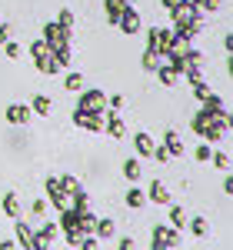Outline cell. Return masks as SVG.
Returning a JSON list of instances; mask_svg holds the SVG:
<instances>
[{"mask_svg": "<svg viewBox=\"0 0 233 250\" xmlns=\"http://www.w3.org/2000/svg\"><path fill=\"white\" fill-rule=\"evenodd\" d=\"M190 127H194V130L203 137L207 144H216V140H223V137H227V130H230V114H227V110H220V114L200 110V114L190 120Z\"/></svg>", "mask_w": 233, "mask_h": 250, "instance_id": "6da1fadb", "label": "cell"}, {"mask_svg": "<svg viewBox=\"0 0 233 250\" xmlns=\"http://www.w3.org/2000/svg\"><path fill=\"white\" fill-rule=\"evenodd\" d=\"M176 47V37L174 30H167V27H150L147 30V50H154L156 57H167V54H174Z\"/></svg>", "mask_w": 233, "mask_h": 250, "instance_id": "7a4b0ae2", "label": "cell"}, {"mask_svg": "<svg viewBox=\"0 0 233 250\" xmlns=\"http://www.w3.org/2000/svg\"><path fill=\"white\" fill-rule=\"evenodd\" d=\"M176 247H180V230L167 227V224L150 230V250H176Z\"/></svg>", "mask_w": 233, "mask_h": 250, "instance_id": "3957f363", "label": "cell"}, {"mask_svg": "<svg viewBox=\"0 0 233 250\" xmlns=\"http://www.w3.org/2000/svg\"><path fill=\"white\" fill-rule=\"evenodd\" d=\"M40 40H43L50 50H57V47H67V43H70V30H67V27H60L57 20H50V23H43Z\"/></svg>", "mask_w": 233, "mask_h": 250, "instance_id": "277c9868", "label": "cell"}, {"mask_svg": "<svg viewBox=\"0 0 233 250\" xmlns=\"http://www.w3.org/2000/svg\"><path fill=\"white\" fill-rule=\"evenodd\" d=\"M77 110L80 114H103V110H107V94H103V90H83Z\"/></svg>", "mask_w": 233, "mask_h": 250, "instance_id": "5b68a950", "label": "cell"}, {"mask_svg": "<svg viewBox=\"0 0 233 250\" xmlns=\"http://www.w3.org/2000/svg\"><path fill=\"white\" fill-rule=\"evenodd\" d=\"M116 27H120V30L127 34V37H136V34H140V14L134 10V3H130V7H127L123 14H120V20H116Z\"/></svg>", "mask_w": 233, "mask_h": 250, "instance_id": "8992f818", "label": "cell"}, {"mask_svg": "<svg viewBox=\"0 0 233 250\" xmlns=\"http://www.w3.org/2000/svg\"><path fill=\"white\" fill-rule=\"evenodd\" d=\"M103 114H107V110H103ZM103 114H80V110H74V124L83 127V130L100 134V130H103Z\"/></svg>", "mask_w": 233, "mask_h": 250, "instance_id": "52a82bcc", "label": "cell"}, {"mask_svg": "<svg viewBox=\"0 0 233 250\" xmlns=\"http://www.w3.org/2000/svg\"><path fill=\"white\" fill-rule=\"evenodd\" d=\"M54 237H57V224H43L40 230H34V250H50Z\"/></svg>", "mask_w": 233, "mask_h": 250, "instance_id": "ba28073f", "label": "cell"}, {"mask_svg": "<svg viewBox=\"0 0 233 250\" xmlns=\"http://www.w3.org/2000/svg\"><path fill=\"white\" fill-rule=\"evenodd\" d=\"M30 117H34V110H30V107H27V104H10V107H7V124H27V120H30Z\"/></svg>", "mask_w": 233, "mask_h": 250, "instance_id": "9c48e42d", "label": "cell"}, {"mask_svg": "<svg viewBox=\"0 0 233 250\" xmlns=\"http://www.w3.org/2000/svg\"><path fill=\"white\" fill-rule=\"evenodd\" d=\"M34 60H37V70H40V74H47V77H54V74L60 70V63L54 60V54H50V47H47V50H43L40 57H34Z\"/></svg>", "mask_w": 233, "mask_h": 250, "instance_id": "30bf717a", "label": "cell"}, {"mask_svg": "<svg viewBox=\"0 0 233 250\" xmlns=\"http://www.w3.org/2000/svg\"><path fill=\"white\" fill-rule=\"evenodd\" d=\"M103 130L110 137H123V117H116V110H110V114H103Z\"/></svg>", "mask_w": 233, "mask_h": 250, "instance_id": "8fae6325", "label": "cell"}, {"mask_svg": "<svg viewBox=\"0 0 233 250\" xmlns=\"http://www.w3.org/2000/svg\"><path fill=\"white\" fill-rule=\"evenodd\" d=\"M134 147H136V154H140V157H150L156 144H154V137H150V134L136 130V134H134Z\"/></svg>", "mask_w": 233, "mask_h": 250, "instance_id": "7c38bea8", "label": "cell"}, {"mask_svg": "<svg viewBox=\"0 0 233 250\" xmlns=\"http://www.w3.org/2000/svg\"><path fill=\"white\" fill-rule=\"evenodd\" d=\"M147 200H150V204H170V190H167L160 180H154V184L147 187Z\"/></svg>", "mask_w": 233, "mask_h": 250, "instance_id": "4fadbf2b", "label": "cell"}, {"mask_svg": "<svg viewBox=\"0 0 233 250\" xmlns=\"http://www.w3.org/2000/svg\"><path fill=\"white\" fill-rule=\"evenodd\" d=\"M127 7H130L127 0H103V10H107V20H110L114 27H116V20H120V14H123Z\"/></svg>", "mask_w": 233, "mask_h": 250, "instance_id": "5bb4252c", "label": "cell"}, {"mask_svg": "<svg viewBox=\"0 0 233 250\" xmlns=\"http://www.w3.org/2000/svg\"><path fill=\"white\" fill-rule=\"evenodd\" d=\"M114 233H116V224L110 220V217H103V220L94 224V237H97V240H110Z\"/></svg>", "mask_w": 233, "mask_h": 250, "instance_id": "9a60e30c", "label": "cell"}, {"mask_svg": "<svg viewBox=\"0 0 233 250\" xmlns=\"http://www.w3.org/2000/svg\"><path fill=\"white\" fill-rule=\"evenodd\" d=\"M123 200H127V207H130V210H140V207H143V204H147V193L140 190V187H130V190L123 193Z\"/></svg>", "mask_w": 233, "mask_h": 250, "instance_id": "2e32d148", "label": "cell"}, {"mask_svg": "<svg viewBox=\"0 0 233 250\" xmlns=\"http://www.w3.org/2000/svg\"><path fill=\"white\" fill-rule=\"evenodd\" d=\"M163 147H167V154H170V157H180V154H183L180 134H176V130H167V134H163Z\"/></svg>", "mask_w": 233, "mask_h": 250, "instance_id": "e0dca14e", "label": "cell"}, {"mask_svg": "<svg viewBox=\"0 0 233 250\" xmlns=\"http://www.w3.org/2000/svg\"><path fill=\"white\" fill-rule=\"evenodd\" d=\"M30 110H34V114H40V117H50V114H54V104H50V97L37 94L34 100H30Z\"/></svg>", "mask_w": 233, "mask_h": 250, "instance_id": "ac0fdd59", "label": "cell"}, {"mask_svg": "<svg viewBox=\"0 0 233 250\" xmlns=\"http://www.w3.org/2000/svg\"><path fill=\"white\" fill-rule=\"evenodd\" d=\"M14 230H17V244L23 250H34V230L27 227V224H14Z\"/></svg>", "mask_w": 233, "mask_h": 250, "instance_id": "d6986e66", "label": "cell"}, {"mask_svg": "<svg viewBox=\"0 0 233 250\" xmlns=\"http://www.w3.org/2000/svg\"><path fill=\"white\" fill-rule=\"evenodd\" d=\"M0 207H3V213H7V217H14V220L20 217V200H17V193H3Z\"/></svg>", "mask_w": 233, "mask_h": 250, "instance_id": "ffe728a7", "label": "cell"}, {"mask_svg": "<svg viewBox=\"0 0 233 250\" xmlns=\"http://www.w3.org/2000/svg\"><path fill=\"white\" fill-rule=\"evenodd\" d=\"M156 74H160V83H163V87H174L176 80H180V74H176L170 63H160V67H156Z\"/></svg>", "mask_w": 233, "mask_h": 250, "instance_id": "44dd1931", "label": "cell"}, {"mask_svg": "<svg viewBox=\"0 0 233 250\" xmlns=\"http://www.w3.org/2000/svg\"><path fill=\"white\" fill-rule=\"evenodd\" d=\"M140 160H134V157H130V160H123V177H127V180H130V184H136V180H140Z\"/></svg>", "mask_w": 233, "mask_h": 250, "instance_id": "7402d4cb", "label": "cell"}, {"mask_svg": "<svg viewBox=\"0 0 233 250\" xmlns=\"http://www.w3.org/2000/svg\"><path fill=\"white\" fill-rule=\"evenodd\" d=\"M170 224H174V230H183V227H187V213H183V207H170Z\"/></svg>", "mask_w": 233, "mask_h": 250, "instance_id": "603a6c76", "label": "cell"}, {"mask_svg": "<svg viewBox=\"0 0 233 250\" xmlns=\"http://www.w3.org/2000/svg\"><path fill=\"white\" fill-rule=\"evenodd\" d=\"M140 63H143V70H156V67L163 63V57H156L154 50H143V60H140Z\"/></svg>", "mask_w": 233, "mask_h": 250, "instance_id": "cb8c5ba5", "label": "cell"}, {"mask_svg": "<svg viewBox=\"0 0 233 250\" xmlns=\"http://www.w3.org/2000/svg\"><path fill=\"white\" fill-rule=\"evenodd\" d=\"M194 157H196V164H207V160L214 157V147H210V144H200L194 150Z\"/></svg>", "mask_w": 233, "mask_h": 250, "instance_id": "d4e9b609", "label": "cell"}, {"mask_svg": "<svg viewBox=\"0 0 233 250\" xmlns=\"http://www.w3.org/2000/svg\"><path fill=\"white\" fill-rule=\"evenodd\" d=\"M207 230H210V227H207V220H203V217H194V220H190V233H196V237H207Z\"/></svg>", "mask_w": 233, "mask_h": 250, "instance_id": "484cf974", "label": "cell"}, {"mask_svg": "<svg viewBox=\"0 0 233 250\" xmlns=\"http://www.w3.org/2000/svg\"><path fill=\"white\" fill-rule=\"evenodd\" d=\"M57 23H60V27H67V30H70V27H74V10H70V7H63V10L57 14Z\"/></svg>", "mask_w": 233, "mask_h": 250, "instance_id": "4316f807", "label": "cell"}, {"mask_svg": "<svg viewBox=\"0 0 233 250\" xmlns=\"http://www.w3.org/2000/svg\"><path fill=\"white\" fill-rule=\"evenodd\" d=\"M210 94H214V90H210V87H207L203 80H196V83H194V97H196V100H207Z\"/></svg>", "mask_w": 233, "mask_h": 250, "instance_id": "83f0119b", "label": "cell"}, {"mask_svg": "<svg viewBox=\"0 0 233 250\" xmlns=\"http://www.w3.org/2000/svg\"><path fill=\"white\" fill-rule=\"evenodd\" d=\"M80 250H100V244H97V237H90V233H83L80 237V244H77Z\"/></svg>", "mask_w": 233, "mask_h": 250, "instance_id": "f1b7e54d", "label": "cell"}, {"mask_svg": "<svg viewBox=\"0 0 233 250\" xmlns=\"http://www.w3.org/2000/svg\"><path fill=\"white\" fill-rule=\"evenodd\" d=\"M63 87H67V90H80V87H83V77H80V74H67Z\"/></svg>", "mask_w": 233, "mask_h": 250, "instance_id": "f546056e", "label": "cell"}, {"mask_svg": "<svg viewBox=\"0 0 233 250\" xmlns=\"http://www.w3.org/2000/svg\"><path fill=\"white\" fill-rule=\"evenodd\" d=\"M60 187L67 193H77L80 190V184H77V177H60Z\"/></svg>", "mask_w": 233, "mask_h": 250, "instance_id": "4dcf8cb0", "label": "cell"}, {"mask_svg": "<svg viewBox=\"0 0 233 250\" xmlns=\"http://www.w3.org/2000/svg\"><path fill=\"white\" fill-rule=\"evenodd\" d=\"M3 54H7L10 60H17L20 54H23V50H20V43H14V40H7V43H3Z\"/></svg>", "mask_w": 233, "mask_h": 250, "instance_id": "1f68e13d", "label": "cell"}, {"mask_svg": "<svg viewBox=\"0 0 233 250\" xmlns=\"http://www.w3.org/2000/svg\"><path fill=\"white\" fill-rule=\"evenodd\" d=\"M150 157H156V164H167V160H170V154H167V147H163V144L154 147V154H150Z\"/></svg>", "mask_w": 233, "mask_h": 250, "instance_id": "d6a6232c", "label": "cell"}, {"mask_svg": "<svg viewBox=\"0 0 233 250\" xmlns=\"http://www.w3.org/2000/svg\"><path fill=\"white\" fill-rule=\"evenodd\" d=\"M200 10H207V14H216V10H220V0H200Z\"/></svg>", "mask_w": 233, "mask_h": 250, "instance_id": "836d02e7", "label": "cell"}, {"mask_svg": "<svg viewBox=\"0 0 233 250\" xmlns=\"http://www.w3.org/2000/svg\"><path fill=\"white\" fill-rule=\"evenodd\" d=\"M210 160H214V164L220 167V170H227V167H230V157H227V154H214Z\"/></svg>", "mask_w": 233, "mask_h": 250, "instance_id": "e575fe53", "label": "cell"}, {"mask_svg": "<svg viewBox=\"0 0 233 250\" xmlns=\"http://www.w3.org/2000/svg\"><path fill=\"white\" fill-rule=\"evenodd\" d=\"M43 50H47V43H43V40H34V43H30V57H40Z\"/></svg>", "mask_w": 233, "mask_h": 250, "instance_id": "d590c367", "label": "cell"}, {"mask_svg": "<svg viewBox=\"0 0 233 250\" xmlns=\"http://www.w3.org/2000/svg\"><path fill=\"white\" fill-rule=\"evenodd\" d=\"M47 213V200H34V217H43Z\"/></svg>", "mask_w": 233, "mask_h": 250, "instance_id": "8d00e7d4", "label": "cell"}, {"mask_svg": "<svg viewBox=\"0 0 233 250\" xmlns=\"http://www.w3.org/2000/svg\"><path fill=\"white\" fill-rule=\"evenodd\" d=\"M7 40H10V27H7V23H3V20H0V47H3V43H7Z\"/></svg>", "mask_w": 233, "mask_h": 250, "instance_id": "74e56055", "label": "cell"}, {"mask_svg": "<svg viewBox=\"0 0 233 250\" xmlns=\"http://www.w3.org/2000/svg\"><path fill=\"white\" fill-rule=\"evenodd\" d=\"M116 250H134V237H120V244H116Z\"/></svg>", "mask_w": 233, "mask_h": 250, "instance_id": "f35d334b", "label": "cell"}, {"mask_svg": "<svg viewBox=\"0 0 233 250\" xmlns=\"http://www.w3.org/2000/svg\"><path fill=\"white\" fill-rule=\"evenodd\" d=\"M110 107H114V110H120V107H123V97L114 94V97H110Z\"/></svg>", "mask_w": 233, "mask_h": 250, "instance_id": "ab89813d", "label": "cell"}, {"mask_svg": "<svg viewBox=\"0 0 233 250\" xmlns=\"http://www.w3.org/2000/svg\"><path fill=\"white\" fill-rule=\"evenodd\" d=\"M0 250H17V240H0Z\"/></svg>", "mask_w": 233, "mask_h": 250, "instance_id": "60d3db41", "label": "cell"}, {"mask_svg": "<svg viewBox=\"0 0 233 250\" xmlns=\"http://www.w3.org/2000/svg\"><path fill=\"white\" fill-rule=\"evenodd\" d=\"M160 3H163V10H167V14H170V10L176 7V0H160Z\"/></svg>", "mask_w": 233, "mask_h": 250, "instance_id": "b9f144b4", "label": "cell"}, {"mask_svg": "<svg viewBox=\"0 0 233 250\" xmlns=\"http://www.w3.org/2000/svg\"><path fill=\"white\" fill-rule=\"evenodd\" d=\"M127 3H134V0H127Z\"/></svg>", "mask_w": 233, "mask_h": 250, "instance_id": "7bdbcfd3", "label": "cell"}]
</instances>
